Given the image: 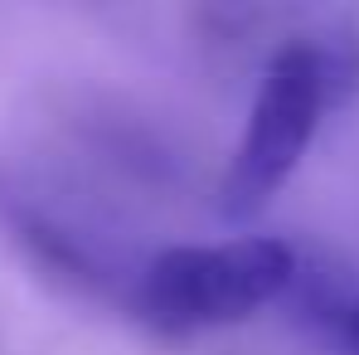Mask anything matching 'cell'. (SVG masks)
I'll list each match as a JSON object with an SVG mask.
<instances>
[{"instance_id": "3", "label": "cell", "mask_w": 359, "mask_h": 355, "mask_svg": "<svg viewBox=\"0 0 359 355\" xmlns=\"http://www.w3.org/2000/svg\"><path fill=\"white\" fill-rule=\"evenodd\" d=\"M340 331H345V351L359 355V326H340Z\"/></svg>"}, {"instance_id": "2", "label": "cell", "mask_w": 359, "mask_h": 355, "mask_svg": "<svg viewBox=\"0 0 359 355\" xmlns=\"http://www.w3.org/2000/svg\"><path fill=\"white\" fill-rule=\"evenodd\" d=\"M325 112H330V93H325L320 49L316 44H282L267 59L243 146L233 151L224 185H219V205L229 219L257 214L292 180Z\"/></svg>"}, {"instance_id": "4", "label": "cell", "mask_w": 359, "mask_h": 355, "mask_svg": "<svg viewBox=\"0 0 359 355\" xmlns=\"http://www.w3.org/2000/svg\"><path fill=\"white\" fill-rule=\"evenodd\" d=\"M340 326H359V302L350 306V311H345V316H340Z\"/></svg>"}, {"instance_id": "1", "label": "cell", "mask_w": 359, "mask_h": 355, "mask_svg": "<svg viewBox=\"0 0 359 355\" xmlns=\"http://www.w3.org/2000/svg\"><path fill=\"white\" fill-rule=\"evenodd\" d=\"M292 283L297 253L282 238L248 234L229 243H184L165 248L151 263L141 283V306L161 331H209L248 321Z\"/></svg>"}]
</instances>
